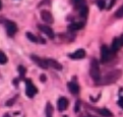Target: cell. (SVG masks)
Masks as SVG:
<instances>
[{
	"label": "cell",
	"mask_w": 123,
	"mask_h": 117,
	"mask_svg": "<svg viewBox=\"0 0 123 117\" xmlns=\"http://www.w3.org/2000/svg\"><path fill=\"white\" fill-rule=\"evenodd\" d=\"M122 75V71L119 70V69H116V70H112L109 71L107 74H105L103 77H101V80L99 81H97V85L100 86H107V85H111L116 83L121 77Z\"/></svg>",
	"instance_id": "obj_1"
},
{
	"label": "cell",
	"mask_w": 123,
	"mask_h": 117,
	"mask_svg": "<svg viewBox=\"0 0 123 117\" xmlns=\"http://www.w3.org/2000/svg\"><path fill=\"white\" fill-rule=\"evenodd\" d=\"M90 75L92 76L96 83L101 80V71H100V65L98 63V60L93 58L91 60L90 64Z\"/></svg>",
	"instance_id": "obj_2"
},
{
	"label": "cell",
	"mask_w": 123,
	"mask_h": 117,
	"mask_svg": "<svg viewBox=\"0 0 123 117\" xmlns=\"http://www.w3.org/2000/svg\"><path fill=\"white\" fill-rule=\"evenodd\" d=\"M38 93V89L31 80H25V94L29 98H33Z\"/></svg>",
	"instance_id": "obj_3"
},
{
	"label": "cell",
	"mask_w": 123,
	"mask_h": 117,
	"mask_svg": "<svg viewBox=\"0 0 123 117\" xmlns=\"http://www.w3.org/2000/svg\"><path fill=\"white\" fill-rule=\"evenodd\" d=\"M111 50H110L106 45H103L101 47V61L103 63L108 62L110 59H111Z\"/></svg>",
	"instance_id": "obj_4"
},
{
	"label": "cell",
	"mask_w": 123,
	"mask_h": 117,
	"mask_svg": "<svg viewBox=\"0 0 123 117\" xmlns=\"http://www.w3.org/2000/svg\"><path fill=\"white\" fill-rule=\"evenodd\" d=\"M5 27H6V33L9 37L14 36L17 32V25L14 21L12 20H6L5 21Z\"/></svg>",
	"instance_id": "obj_5"
},
{
	"label": "cell",
	"mask_w": 123,
	"mask_h": 117,
	"mask_svg": "<svg viewBox=\"0 0 123 117\" xmlns=\"http://www.w3.org/2000/svg\"><path fill=\"white\" fill-rule=\"evenodd\" d=\"M31 59H32L39 67H41L43 69H47L48 68V64H47L46 59H43L41 57H39L38 55H35V54L31 55Z\"/></svg>",
	"instance_id": "obj_6"
},
{
	"label": "cell",
	"mask_w": 123,
	"mask_h": 117,
	"mask_svg": "<svg viewBox=\"0 0 123 117\" xmlns=\"http://www.w3.org/2000/svg\"><path fill=\"white\" fill-rule=\"evenodd\" d=\"M38 29L40 30L41 32H43L45 35H47V37H49L50 39H53L55 37L54 32L50 27H48L46 25H38Z\"/></svg>",
	"instance_id": "obj_7"
},
{
	"label": "cell",
	"mask_w": 123,
	"mask_h": 117,
	"mask_svg": "<svg viewBox=\"0 0 123 117\" xmlns=\"http://www.w3.org/2000/svg\"><path fill=\"white\" fill-rule=\"evenodd\" d=\"M83 27H85V23L83 21H73V23L68 25V31L69 32H75L78 31V30H81Z\"/></svg>",
	"instance_id": "obj_8"
},
{
	"label": "cell",
	"mask_w": 123,
	"mask_h": 117,
	"mask_svg": "<svg viewBox=\"0 0 123 117\" xmlns=\"http://www.w3.org/2000/svg\"><path fill=\"white\" fill-rule=\"evenodd\" d=\"M41 17H42V19L47 24H53V21H54L53 15H52L51 12L48 11V10H42L41 11Z\"/></svg>",
	"instance_id": "obj_9"
},
{
	"label": "cell",
	"mask_w": 123,
	"mask_h": 117,
	"mask_svg": "<svg viewBox=\"0 0 123 117\" xmlns=\"http://www.w3.org/2000/svg\"><path fill=\"white\" fill-rule=\"evenodd\" d=\"M68 104L69 103H68V100L66 98L61 97V98H59L58 102H57V108H58L59 111H65L68 107Z\"/></svg>",
	"instance_id": "obj_10"
},
{
	"label": "cell",
	"mask_w": 123,
	"mask_h": 117,
	"mask_svg": "<svg viewBox=\"0 0 123 117\" xmlns=\"http://www.w3.org/2000/svg\"><path fill=\"white\" fill-rule=\"evenodd\" d=\"M68 56H69V58L74 59V60H76V59H82V58L86 57V51L83 50V49H78L75 52H73V53H70Z\"/></svg>",
	"instance_id": "obj_11"
},
{
	"label": "cell",
	"mask_w": 123,
	"mask_h": 117,
	"mask_svg": "<svg viewBox=\"0 0 123 117\" xmlns=\"http://www.w3.org/2000/svg\"><path fill=\"white\" fill-rule=\"evenodd\" d=\"M27 37H28V39L31 41V42H34V43H39V44H45L46 43V41L44 40L43 38H41V37H37V36H35L34 34H32V33H30V32H28L27 34Z\"/></svg>",
	"instance_id": "obj_12"
},
{
	"label": "cell",
	"mask_w": 123,
	"mask_h": 117,
	"mask_svg": "<svg viewBox=\"0 0 123 117\" xmlns=\"http://www.w3.org/2000/svg\"><path fill=\"white\" fill-rule=\"evenodd\" d=\"M46 61H47L48 66H51L52 68L57 69V70H61V69H62V65H61L58 61H56L55 59L48 58V59H46Z\"/></svg>",
	"instance_id": "obj_13"
},
{
	"label": "cell",
	"mask_w": 123,
	"mask_h": 117,
	"mask_svg": "<svg viewBox=\"0 0 123 117\" xmlns=\"http://www.w3.org/2000/svg\"><path fill=\"white\" fill-rule=\"evenodd\" d=\"M67 86H68L69 92L72 95H77L80 93V86H78V85L76 83H74V81H69L67 84Z\"/></svg>",
	"instance_id": "obj_14"
},
{
	"label": "cell",
	"mask_w": 123,
	"mask_h": 117,
	"mask_svg": "<svg viewBox=\"0 0 123 117\" xmlns=\"http://www.w3.org/2000/svg\"><path fill=\"white\" fill-rule=\"evenodd\" d=\"M122 47V44L120 42V38H115L112 42V45H111V50L112 52H117L120 48Z\"/></svg>",
	"instance_id": "obj_15"
},
{
	"label": "cell",
	"mask_w": 123,
	"mask_h": 117,
	"mask_svg": "<svg viewBox=\"0 0 123 117\" xmlns=\"http://www.w3.org/2000/svg\"><path fill=\"white\" fill-rule=\"evenodd\" d=\"M97 113H99L100 115H102L104 117H113L112 112L106 109V108H100V109H95Z\"/></svg>",
	"instance_id": "obj_16"
},
{
	"label": "cell",
	"mask_w": 123,
	"mask_h": 117,
	"mask_svg": "<svg viewBox=\"0 0 123 117\" xmlns=\"http://www.w3.org/2000/svg\"><path fill=\"white\" fill-rule=\"evenodd\" d=\"M53 112H54L53 106L51 105L50 102H48V103L46 104V107H45V114H46V117H53Z\"/></svg>",
	"instance_id": "obj_17"
},
{
	"label": "cell",
	"mask_w": 123,
	"mask_h": 117,
	"mask_svg": "<svg viewBox=\"0 0 123 117\" xmlns=\"http://www.w3.org/2000/svg\"><path fill=\"white\" fill-rule=\"evenodd\" d=\"M87 12H89V9H87V6L86 5H82L80 8V16H82L83 18H86L87 16Z\"/></svg>",
	"instance_id": "obj_18"
},
{
	"label": "cell",
	"mask_w": 123,
	"mask_h": 117,
	"mask_svg": "<svg viewBox=\"0 0 123 117\" xmlns=\"http://www.w3.org/2000/svg\"><path fill=\"white\" fill-rule=\"evenodd\" d=\"M17 69H18V72H19V76H20V79H24L25 75V73H27V69H25V66H23V65H19Z\"/></svg>",
	"instance_id": "obj_19"
},
{
	"label": "cell",
	"mask_w": 123,
	"mask_h": 117,
	"mask_svg": "<svg viewBox=\"0 0 123 117\" xmlns=\"http://www.w3.org/2000/svg\"><path fill=\"white\" fill-rule=\"evenodd\" d=\"M7 62V57H6V55L3 53L2 51H0V64H5Z\"/></svg>",
	"instance_id": "obj_20"
},
{
	"label": "cell",
	"mask_w": 123,
	"mask_h": 117,
	"mask_svg": "<svg viewBox=\"0 0 123 117\" xmlns=\"http://www.w3.org/2000/svg\"><path fill=\"white\" fill-rule=\"evenodd\" d=\"M71 1L76 7H78V9H80L82 5H85V4H83V0H71Z\"/></svg>",
	"instance_id": "obj_21"
},
{
	"label": "cell",
	"mask_w": 123,
	"mask_h": 117,
	"mask_svg": "<svg viewBox=\"0 0 123 117\" xmlns=\"http://www.w3.org/2000/svg\"><path fill=\"white\" fill-rule=\"evenodd\" d=\"M115 17H117V18H121V17H123V5L115 12Z\"/></svg>",
	"instance_id": "obj_22"
},
{
	"label": "cell",
	"mask_w": 123,
	"mask_h": 117,
	"mask_svg": "<svg viewBox=\"0 0 123 117\" xmlns=\"http://www.w3.org/2000/svg\"><path fill=\"white\" fill-rule=\"evenodd\" d=\"M97 4L101 10H103L105 7H106V3H105V0H97Z\"/></svg>",
	"instance_id": "obj_23"
},
{
	"label": "cell",
	"mask_w": 123,
	"mask_h": 117,
	"mask_svg": "<svg viewBox=\"0 0 123 117\" xmlns=\"http://www.w3.org/2000/svg\"><path fill=\"white\" fill-rule=\"evenodd\" d=\"M16 99H17V96H15L14 98H12V99H10L9 101H7V102H6V104H5V105H6V106H11L12 104H13V103H14V102L16 101Z\"/></svg>",
	"instance_id": "obj_24"
},
{
	"label": "cell",
	"mask_w": 123,
	"mask_h": 117,
	"mask_svg": "<svg viewBox=\"0 0 123 117\" xmlns=\"http://www.w3.org/2000/svg\"><path fill=\"white\" fill-rule=\"evenodd\" d=\"M80 101L78 100V101H76V103H75V107H74V111H75V112H78V111H80Z\"/></svg>",
	"instance_id": "obj_25"
},
{
	"label": "cell",
	"mask_w": 123,
	"mask_h": 117,
	"mask_svg": "<svg viewBox=\"0 0 123 117\" xmlns=\"http://www.w3.org/2000/svg\"><path fill=\"white\" fill-rule=\"evenodd\" d=\"M40 80H41L42 83H45L46 80H47V76H46L45 74H41V76H40Z\"/></svg>",
	"instance_id": "obj_26"
},
{
	"label": "cell",
	"mask_w": 123,
	"mask_h": 117,
	"mask_svg": "<svg viewBox=\"0 0 123 117\" xmlns=\"http://www.w3.org/2000/svg\"><path fill=\"white\" fill-rule=\"evenodd\" d=\"M115 2H116V0H112L111 2H110V4H109V6H108V9H111V8L114 6V4H115Z\"/></svg>",
	"instance_id": "obj_27"
},
{
	"label": "cell",
	"mask_w": 123,
	"mask_h": 117,
	"mask_svg": "<svg viewBox=\"0 0 123 117\" xmlns=\"http://www.w3.org/2000/svg\"><path fill=\"white\" fill-rule=\"evenodd\" d=\"M118 105L123 108V97H121V98H120V100L118 101Z\"/></svg>",
	"instance_id": "obj_28"
},
{
	"label": "cell",
	"mask_w": 123,
	"mask_h": 117,
	"mask_svg": "<svg viewBox=\"0 0 123 117\" xmlns=\"http://www.w3.org/2000/svg\"><path fill=\"white\" fill-rule=\"evenodd\" d=\"M13 84L17 86V85H18V80H17V79H14V80H13Z\"/></svg>",
	"instance_id": "obj_29"
},
{
	"label": "cell",
	"mask_w": 123,
	"mask_h": 117,
	"mask_svg": "<svg viewBox=\"0 0 123 117\" xmlns=\"http://www.w3.org/2000/svg\"><path fill=\"white\" fill-rule=\"evenodd\" d=\"M120 42H121V44H122V46H123V35L120 37Z\"/></svg>",
	"instance_id": "obj_30"
},
{
	"label": "cell",
	"mask_w": 123,
	"mask_h": 117,
	"mask_svg": "<svg viewBox=\"0 0 123 117\" xmlns=\"http://www.w3.org/2000/svg\"><path fill=\"white\" fill-rule=\"evenodd\" d=\"M3 117H10V115H9V114H5V115H4Z\"/></svg>",
	"instance_id": "obj_31"
},
{
	"label": "cell",
	"mask_w": 123,
	"mask_h": 117,
	"mask_svg": "<svg viewBox=\"0 0 123 117\" xmlns=\"http://www.w3.org/2000/svg\"><path fill=\"white\" fill-rule=\"evenodd\" d=\"M1 6H2V4H1V1H0V9H1Z\"/></svg>",
	"instance_id": "obj_32"
}]
</instances>
